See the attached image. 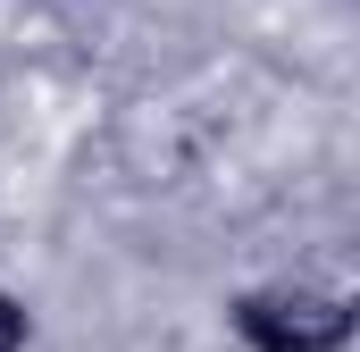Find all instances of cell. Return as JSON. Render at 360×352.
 <instances>
[{"mask_svg":"<svg viewBox=\"0 0 360 352\" xmlns=\"http://www.w3.org/2000/svg\"><path fill=\"white\" fill-rule=\"evenodd\" d=\"M25 344H34V310H25V294L0 285V352H25Z\"/></svg>","mask_w":360,"mask_h":352,"instance_id":"7a4b0ae2","label":"cell"},{"mask_svg":"<svg viewBox=\"0 0 360 352\" xmlns=\"http://www.w3.org/2000/svg\"><path fill=\"white\" fill-rule=\"evenodd\" d=\"M226 327L243 336V352H352L360 310L327 277H269L226 302Z\"/></svg>","mask_w":360,"mask_h":352,"instance_id":"6da1fadb","label":"cell"}]
</instances>
